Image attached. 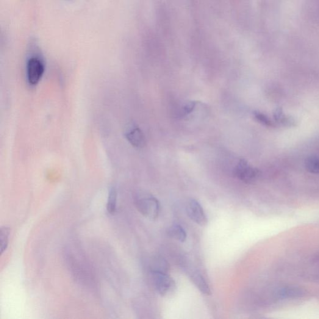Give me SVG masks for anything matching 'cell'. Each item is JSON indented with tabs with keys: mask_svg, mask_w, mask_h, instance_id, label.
Instances as JSON below:
<instances>
[{
	"mask_svg": "<svg viewBox=\"0 0 319 319\" xmlns=\"http://www.w3.org/2000/svg\"><path fill=\"white\" fill-rule=\"evenodd\" d=\"M253 116L256 121L262 124L263 126L268 127H275L276 126V123L272 121L265 113L259 112V111H254Z\"/></svg>",
	"mask_w": 319,
	"mask_h": 319,
	"instance_id": "13",
	"label": "cell"
},
{
	"mask_svg": "<svg viewBox=\"0 0 319 319\" xmlns=\"http://www.w3.org/2000/svg\"><path fill=\"white\" fill-rule=\"evenodd\" d=\"M273 118L276 124L281 125L282 126L291 127L297 126L295 119L289 115L285 114L282 108H277L274 111Z\"/></svg>",
	"mask_w": 319,
	"mask_h": 319,
	"instance_id": "7",
	"label": "cell"
},
{
	"mask_svg": "<svg viewBox=\"0 0 319 319\" xmlns=\"http://www.w3.org/2000/svg\"><path fill=\"white\" fill-rule=\"evenodd\" d=\"M125 136L129 142L135 148H143L146 146L145 136L139 127L136 125H130L126 130Z\"/></svg>",
	"mask_w": 319,
	"mask_h": 319,
	"instance_id": "6",
	"label": "cell"
},
{
	"mask_svg": "<svg viewBox=\"0 0 319 319\" xmlns=\"http://www.w3.org/2000/svg\"><path fill=\"white\" fill-rule=\"evenodd\" d=\"M191 279L192 280L194 284L198 287V289L201 291L202 293H204L205 295H210L211 290L209 285H208L207 282L205 281L204 277H202L200 274L198 272H193L191 274Z\"/></svg>",
	"mask_w": 319,
	"mask_h": 319,
	"instance_id": "9",
	"label": "cell"
},
{
	"mask_svg": "<svg viewBox=\"0 0 319 319\" xmlns=\"http://www.w3.org/2000/svg\"><path fill=\"white\" fill-rule=\"evenodd\" d=\"M151 276L155 289L161 296H167L176 289V282L168 273L151 272Z\"/></svg>",
	"mask_w": 319,
	"mask_h": 319,
	"instance_id": "3",
	"label": "cell"
},
{
	"mask_svg": "<svg viewBox=\"0 0 319 319\" xmlns=\"http://www.w3.org/2000/svg\"><path fill=\"white\" fill-rule=\"evenodd\" d=\"M306 170L313 174H319V157L310 156L305 161Z\"/></svg>",
	"mask_w": 319,
	"mask_h": 319,
	"instance_id": "12",
	"label": "cell"
},
{
	"mask_svg": "<svg viewBox=\"0 0 319 319\" xmlns=\"http://www.w3.org/2000/svg\"><path fill=\"white\" fill-rule=\"evenodd\" d=\"M150 270L151 272H160V273H168L170 266L166 260L162 257L155 256L150 262Z\"/></svg>",
	"mask_w": 319,
	"mask_h": 319,
	"instance_id": "8",
	"label": "cell"
},
{
	"mask_svg": "<svg viewBox=\"0 0 319 319\" xmlns=\"http://www.w3.org/2000/svg\"><path fill=\"white\" fill-rule=\"evenodd\" d=\"M166 233L169 237L180 242H184L187 239V234L185 229L179 224H174L169 227Z\"/></svg>",
	"mask_w": 319,
	"mask_h": 319,
	"instance_id": "10",
	"label": "cell"
},
{
	"mask_svg": "<svg viewBox=\"0 0 319 319\" xmlns=\"http://www.w3.org/2000/svg\"><path fill=\"white\" fill-rule=\"evenodd\" d=\"M188 216L191 220L200 226L207 225L208 219L201 205L196 199L191 198L186 205Z\"/></svg>",
	"mask_w": 319,
	"mask_h": 319,
	"instance_id": "5",
	"label": "cell"
},
{
	"mask_svg": "<svg viewBox=\"0 0 319 319\" xmlns=\"http://www.w3.org/2000/svg\"><path fill=\"white\" fill-rule=\"evenodd\" d=\"M135 204L138 212L149 220H155L159 217L160 204L154 196L146 193H138L135 196Z\"/></svg>",
	"mask_w": 319,
	"mask_h": 319,
	"instance_id": "2",
	"label": "cell"
},
{
	"mask_svg": "<svg viewBox=\"0 0 319 319\" xmlns=\"http://www.w3.org/2000/svg\"><path fill=\"white\" fill-rule=\"evenodd\" d=\"M10 235V229L9 227L4 226L1 228L0 231V251L1 254L6 250L8 242H9V237Z\"/></svg>",
	"mask_w": 319,
	"mask_h": 319,
	"instance_id": "14",
	"label": "cell"
},
{
	"mask_svg": "<svg viewBox=\"0 0 319 319\" xmlns=\"http://www.w3.org/2000/svg\"><path fill=\"white\" fill-rule=\"evenodd\" d=\"M196 103L195 101H190L186 103L182 109L180 110L179 116L180 118H184L193 112L196 107Z\"/></svg>",
	"mask_w": 319,
	"mask_h": 319,
	"instance_id": "15",
	"label": "cell"
},
{
	"mask_svg": "<svg viewBox=\"0 0 319 319\" xmlns=\"http://www.w3.org/2000/svg\"><path fill=\"white\" fill-rule=\"evenodd\" d=\"M29 51L26 62V78L30 85L35 86L43 76L45 65L40 49L35 41L30 44Z\"/></svg>",
	"mask_w": 319,
	"mask_h": 319,
	"instance_id": "1",
	"label": "cell"
},
{
	"mask_svg": "<svg viewBox=\"0 0 319 319\" xmlns=\"http://www.w3.org/2000/svg\"><path fill=\"white\" fill-rule=\"evenodd\" d=\"M118 193L115 188H111L109 190V196L107 204V212L110 214H113L117 209Z\"/></svg>",
	"mask_w": 319,
	"mask_h": 319,
	"instance_id": "11",
	"label": "cell"
},
{
	"mask_svg": "<svg viewBox=\"0 0 319 319\" xmlns=\"http://www.w3.org/2000/svg\"><path fill=\"white\" fill-rule=\"evenodd\" d=\"M234 175L241 181L250 184L259 178L260 171L259 169L249 165L245 159H241L235 166Z\"/></svg>",
	"mask_w": 319,
	"mask_h": 319,
	"instance_id": "4",
	"label": "cell"
}]
</instances>
